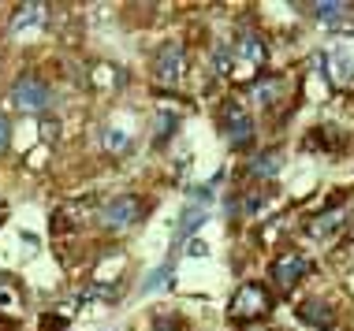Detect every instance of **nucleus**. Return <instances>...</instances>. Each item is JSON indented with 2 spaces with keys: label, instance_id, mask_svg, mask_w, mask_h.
<instances>
[{
  "label": "nucleus",
  "instance_id": "nucleus-1",
  "mask_svg": "<svg viewBox=\"0 0 354 331\" xmlns=\"http://www.w3.org/2000/svg\"><path fill=\"white\" fill-rule=\"evenodd\" d=\"M8 97H12L15 112H26V116H37V112H45L53 105V90L45 86V79H37V74H30V71L19 74Z\"/></svg>",
  "mask_w": 354,
  "mask_h": 331
},
{
  "label": "nucleus",
  "instance_id": "nucleus-2",
  "mask_svg": "<svg viewBox=\"0 0 354 331\" xmlns=\"http://www.w3.org/2000/svg\"><path fill=\"white\" fill-rule=\"evenodd\" d=\"M265 60H269V45L257 34H243L232 49V74L243 82H250V79H257V71H261Z\"/></svg>",
  "mask_w": 354,
  "mask_h": 331
},
{
  "label": "nucleus",
  "instance_id": "nucleus-3",
  "mask_svg": "<svg viewBox=\"0 0 354 331\" xmlns=\"http://www.w3.org/2000/svg\"><path fill=\"white\" fill-rule=\"evenodd\" d=\"M142 216H146V201L135 194H120V197H112L109 205L101 209V223L109 227V231H131V227H138L142 223Z\"/></svg>",
  "mask_w": 354,
  "mask_h": 331
},
{
  "label": "nucleus",
  "instance_id": "nucleus-4",
  "mask_svg": "<svg viewBox=\"0 0 354 331\" xmlns=\"http://www.w3.org/2000/svg\"><path fill=\"white\" fill-rule=\"evenodd\" d=\"M265 313H269V294L257 283H243L232 294V305H227V317L239 320V324H250V320L265 317Z\"/></svg>",
  "mask_w": 354,
  "mask_h": 331
},
{
  "label": "nucleus",
  "instance_id": "nucleus-5",
  "mask_svg": "<svg viewBox=\"0 0 354 331\" xmlns=\"http://www.w3.org/2000/svg\"><path fill=\"white\" fill-rule=\"evenodd\" d=\"M220 130H224V138L232 141L235 149H246L254 138V119L246 116V108L239 105V101H227V105L220 108Z\"/></svg>",
  "mask_w": 354,
  "mask_h": 331
},
{
  "label": "nucleus",
  "instance_id": "nucleus-6",
  "mask_svg": "<svg viewBox=\"0 0 354 331\" xmlns=\"http://www.w3.org/2000/svg\"><path fill=\"white\" fill-rule=\"evenodd\" d=\"M187 71V49L179 41H168L153 52V79L157 82H179Z\"/></svg>",
  "mask_w": 354,
  "mask_h": 331
},
{
  "label": "nucleus",
  "instance_id": "nucleus-7",
  "mask_svg": "<svg viewBox=\"0 0 354 331\" xmlns=\"http://www.w3.org/2000/svg\"><path fill=\"white\" fill-rule=\"evenodd\" d=\"M306 272H310V261H306L302 253H295V250L291 253H280V257L272 261V287L287 294V290L299 287V279L306 276Z\"/></svg>",
  "mask_w": 354,
  "mask_h": 331
},
{
  "label": "nucleus",
  "instance_id": "nucleus-8",
  "mask_svg": "<svg viewBox=\"0 0 354 331\" xmlns=\"http://www.w3.org/2000/svg\"><path fill=\"white\" fill-rule=\"evenodd\" d=\"M343 223H347V216H343L339 209H332V212L313 216V220L306 223V234H310L313 242H328V239H336V234H339Z\"/></svg>",
  "mask_w": 354,
  "mask_h": 331
},
{
  "label": "nucleus",
  "instance_id": "nucleus-9",
  "mask_svg": "<svg viewBox=\"0 0 354 331\" xmlns=\"http://www.w3.org/2000/svg\"><path fill=\"white\" fill-rule=\"evenodd\" d=\"M299 320L302 324H310V328H317V331H328L332 324H336V313H332L328 305H324V301H302L299 305Z\"/></svg>",
  "mask_w": 354,
  "mask_h": 331
},
{
  "label": "nucleus",
  "instance_id": "nucleus-10",
  "mask_svg": "<svg viewBox=\"0 0 354 331\" xmlns=\"http://www.w3.org/2000/svg\"><path fill=\"white\" fill-rule=\"evenodd\" d=\"M45 23V4H19L12 15V34H23L26 26H41Z\"/></svg>",
  "mask_w": 354,
  "mask_h": 331
},
{
  "label": "nucleus",
  "instance_id": "nucleus-11",
  "mask_svg": "<svg viewBox=\"0 0 354 331\" xmlns=\"http://www.w3.org/2000/svg\"><path fill=\"white\" fill-rule=\"evenodd\" d=\"M205 216H209V212H205V205H187L183 220H179V231H176V245L183 242V239H187L190 231H198V227L205 223Z\"/></svg>",
  "mask_w": 354,
  "mask_h": 331
},
{
  "label": "nucleus",
  "instance_id": "nucleus-12",
  "mask_svg": "<svg viewBox=\"0 0 354 331\" xmlns=\"http://www.w3.org/2000/svg\"><path fill=\"white\" fill-rule=\"evenodd\" d=\"M280 168H283V157L276 153V149H272V153H257V157L250 160V172H254V175H261V179L276 175Z\"/></svg>",
  "mask_w": 354,
  "mask_h": 331
},
{
  "label": "nucleus",
  "instance_id": "nucleus-13",
  "mask_svg": "<svg viewBox=\"0 0 354 331\" xmlns=\"http://www.w3.org/2000/svg\"><path fill=\"white\" fill-rule=\"evenodd\" d=\"M19 305H23V298H19V290L12 287V279H8V272H0V313H19Z\"/></svg>",
  "mask_w": 354,
  "mask_h": 331
},
{
  "label": "nucleus",
  "instance_id": "nucleus-14",
  "mask_svg": "<svg viewBox=\"0 0 354 331\" xmlns=\"http://www.w3.org/2000/svg\"><path fill=\"white\" fill-rule=\"evenodd\" d=\"M347 12H351V4H343V0H328V4L321 0V4H313V15L324 19V23H336V19L347 15Z\"/></svg>",
  "mask_w": 354,
  "mask_h": 331
},
{
  "label": "nucleus",
  "instance_id": "nucleus-15",
  "mask_svg": "<svg viewBox=\"0 0 354 331\" xmlns=\"http://www.w3.org/2000/svg\"><path fill=\"white\" fill-rule=\"evenodd\" d=\"M127 146H131V134H123V130H116V127H104V149H109L112 157L123 153Z\"/></svg>",
  "mask_w": 354,
  "mask_h": 331
},
{
  "label": "nucleus",
  "instance_id": "nucleus-16",
  "mask_svg": "<svg viewBox=\"0 0 354 331\" xmlns=\"http://www.w3.org/2000/svg\"><path fill=\"white\" fill-rule=\"evenodd\" d=\"M168 279H171V264H165V268H157L153 276L142 283V294H153V290H160V287H168Z\"/></svg>",
  "mask_w": 354,
  "mask_h": 331
},
{
  "label": "nucleus",
  "instance_id": "nucleus-17",
  "mask_svg": "<svg viewBox=\"0 0 354 331\" xmlns=\"http://www.w3.org/2000/svg\"><path fill=\"white\" fill-rule=\"evenodd\" d=\"M213 71L216 74H232V52H227V49H216L213 52Z\"/></svg>",
  "mask_w": 354,
  "mask_h": 331
},
{
  "label": "nucleus",
  "instance_id": "nucleus-18",
  "mask_svg": "<svg viewBox=\"0 0 354 331\" xmlns=\"http://www.w3.org/2000/svg\"><path fill=\"white\" fill-rule=\"evenodd\" d=\"M8 146H12V123H8V116L0 112V157L8 153Z\"/></svg>",
  "mask_w": 354,
  "mask_h": 331
},
{
  "label": "nucleus",
  "instance_id": "nucleus-19",
  "mask_svg": "<svg viewBox=\"0 0 354 331\" xmlns=\"http://www.w3.org/2000/svg\"><path fill=\"white\" fill-rule=\"evenodd\" d=\"M171 127H176V116H168V112H165V116H157V138L160 141L171 134Z\"/></svg>",
  "mask_w": 354,
  "mask_h": 331
},
{
  "label": "nucleus",
  "instance_id": "nucleus-20",
  "mask_svg": "<svg viewBox=\"0 0 354 331\" xmlns=\"http://www.w3.org/2000/svg\"><path fill=\"white\" fill-rule=\"evenodd\" d=\"M0 220H4V201H0Z\"/></svg>",
  "mask_w": 354,
  "mask_h": 331
}]
</instances>
